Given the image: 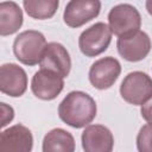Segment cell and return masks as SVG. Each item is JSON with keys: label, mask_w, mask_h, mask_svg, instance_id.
<instances>
[{"label": "cell", "mask_w": 152, "mask_h": 152, "mask_svg": "<svg viewBox=\"0 0 152 152\" xmlns=\"http://www.w3.org/2000/svg\"><path fill=\"white\" fill-rule=\"evenodd\" d=\"M39 65L42 69L52 70L65 78L70 74L71 58L68 50L61 43L51 42L46 44Z\"/></svg>", "instance_id": "cell-12"}, {"label": "cell", "mask_w": 152, "mask_h": 152, "mask_svg": "<svg viewBox=\"0 0 152 152\" xmlns=\"http://www.w3.org/2000/svg\"><path fill=\"white\" fill-rule=\"evenodd\" d=\"M0 109H1V124H0V126L4 128L6 125H8L13 120L14 110H13V108L11 106H8L5 102L0 103Z\"/></svg>", "instance_id": "cell-18"}, {"label": "cell", "mask_w": 152, "mask_h": 152, "mask_svg": "<svg viewBox=\"0 0 152 152\" xmlns=\"http://www.w3.org/2000/svg\"><path fill=\"white\" fill-rule=\"evenodd\" d=\"M116 48L119 55L128 62L142 61L151 51V39L144 31H137L118 38Z\"/></svg>", "instance_id": "cell-6"}, {"label": "cell", "mask_w": 152, "mask_h": 152, "mask_svg": "<svg viewBox=\"0 0 152 152\" xmlns=\"http://www.w3.org/2000/svg\"><path fill=\"white\" fill-rule=\"evenodd\" d=\"M137 148L139 152H152V122L140 128L137 135Z\"/></svg>", "instance_id": "cell-17"}, {"label": "cell", "mask_w": 152, "mask_h": 152, "mask_svg": "<svg viewBox=\"0 0 152 152\" xmlns=\"http://www.w3.org/2000/svg\"><path fill=\"white\" fill-rule=\"evenodd\" d=\"M95 100L81 90L70 91L58 106L59 119L70 127L82 128L88 126L96 116Z\"/></svg>", "instance_id": "cell-1"}, {"label": "cell", "mask_w": 152, "mask_h": 152, "mask_svg": "<svg viewBox=\"0 0 152 152\" xmlns=\"http://www.w3.org/2000/svg\"><path fill=\"white\" fill-rule=\"evenodd\" d=\"M24 15L19 5L14 1L0 4V34L2 37L15 33L23 25Z\"/></svg>", "instance_id": "cell-14"}, {"label": "cell", "mask_w": 152, "mask_h": 152, "mask_svg": "<svg viewBox=\"0 0 152 152\" xmlns=\"http://www.w3.org/2000/svg\"><path fill=\"white\" fill-rule=\"evenodd\" d=\"M120 95L133 106L144 104L152 96V78L142 71L127 74L121 82Z\"/></svg>", "instance_id": "cell-3"}, {"label": "cell", "mask_w": 152, "mask_h": 152, "mask_svg": "<svg viewBox=\"0 0 152 152\" xmlns=\"http://www.w3.org/2000/svg\"><path fill=\"white\" fill-rule=\"evenodd\" d=\"M42 150L43 152H74L75 139L68 131L53 128L45 134Z\"/></svg>", "instance_id": "cell-15"}, {"label": "cell", "mask_w": 152, "mask_h": 152, "mask_svg": "<svg viewBox=\"0 0 152 152\" xmlns=\"http://www.w3.org/2000/svg\"><path fill=\"white\" fill-rule=\"evenodd\" d=\"M27 89L26 71L15 63H5L0 66V90L12 97H20Z\"/></svg>", "instance_id": "cell-10"}, {"label": "cell", "mask_w": 152, "mask_h": 152, "mask_svg": "<svg viewBox=\"0 0 152 152\" xmlns=\"http://www.w3.org/2000/svg\"><path fill=\"white\" fill-rule=\"evenodd\" d=\"M108 26L118 37L137 32L141 26L140 13L133 5L119 4L108 13Z\"/></svg>", "instance_id": "cell-4"}, {"label": "cell", "mask_w": 152, "mask_h": 152, "mask_svg": "<svg viewBox=\"0 0 152 152\" xmlns=\"http://www.w3.org/2000/svg\"><path fill=\"white\" fill-rule=\"evenodd\" d=\"M81 140L86 152H110L114 147V137L103 125H88L82 132Z\"/></svg>", "instance_id": "cell-13"}, {"label": "cell", "mask_w": 152, "mask_h": 152, "mask_svg": "<svg viewBox=\"0 0 152 152\" xmlns=\"http://www.w3.org/2000/svg\"><path fill=\"white\" fill-rule=\"evenodd\" d=\"M45 46L46 39L42 32L26 30L15 37L13 42V52L20 63L33 66L40 62Z\"/></svg>", "instance_id": "cell-2"}, {"label": "cell", "mask_w": 152, "mask_h": 152, "mask_svg": "<svg viewBox=\"0 0 152 152\" xmlns=\"http://www.w3.org/2000/svg\"><path fill=\"white\" fill-rule=\"evenodd\" d=\"M64 88V77L59 74L49 70L39 69L32 77L31 90L33 95L44 101L56 99Z\"/></svg>", "instance_id": "cell-9"}, {"label": "cell", "mask_w": 152, "mask_h": 152, "mask_svg": "<svg viewBox=\"0 0 152 152\" xmlns=\"http://www.w3.org/2000/svg\"><path fill=\"white\" fill-rule=\"evenodd\" d=\"M33 147V137L31 131L21 125H13L4 129L0 134L1 152H30Z\"/></svg>", "instance_id": "cell-11"}, {"label": "cell", "mask_w": 152, "mask_h": 152, "mask_svg": "<svg viewBox=\"0 0 152 152\" xmlns=\"http://www.w3.org/2000/svg\"><path fill=\"white\" fill-rule=\"evenodd\" d=\"M140 114L144 120H146L147 122H152V96L144 104H141Z\"/></svg>", "instance_id": "cell-19"}, {"label": "cell", "mask_w": 152, "mask_h": 152, "mask_svg": "<svg viewBox=\"0 0 152 152\" xmlns=\"http://www.w3.org/2000/svg\"><path fill=\"white\" fill-rule=\"evenodd\" d=\"M23 6L28 17L45 20L55 15L59 6V0H23Z\"/></svg>", "instance_id": "cell-16"}, {"label": "cell", "mask_w": 152, "mask_h": 152, "mask_svg": "<svg viewBox=\"0 0 152 152\" xmlns=\"http://www.w3.org/2000/svg\"><path fill=\"white\" fill-rule=\"evenodd\" d=\"M121 72L120 62L112 57H103L95 61L89 69V81L91 86L96 89L104 90L110 88L118 80Z\"/></svg>", "instance_id": "cell-7"}, {"label": "cell", "mask_w": 152, "mask_h": 152, "mask_svg": "<svg viewBox=\"0 0 152 152\" xmlns=\"http://www.w3.org/2000/svg\"><path fill=\"white\" fill-rule=\"evenodd\" d=\"M100 11V0H70L65 6L63 20L69 27L77 28L95 19Z\"/></svg>", "instance_id": "cell-8"}, {"label": "cell", "mask_w": 152, "mask_h": 152, "mask_svg": "<svg viewBox=\"0 0 152 152\" xmlns=\"http://www.w3.org/2000/svg\"><path fill=\"white\" fill-rule=\"evenodd\" d=\"M145 7H146V11L148 12V14L152 15V0H146Z\"/></svg>", "instance_id": "cell-20"}, {"label": "cell", "mask_w": 152, "mask_h": 152, "mask_svg": "<svg viewBox=\"0 0 152 152\" xmlns=\"http://www.w3.org/2000/svg\"><path fill=\"white\" fill-rule=\"evenodd\" d=\"M112 40V31L104 23H95L86 28L78 38V48L87 57H96L104 52Z\"/></svg>", "instance_id": "cell-5"}]
</instances>
